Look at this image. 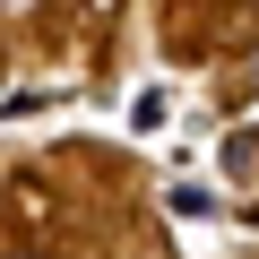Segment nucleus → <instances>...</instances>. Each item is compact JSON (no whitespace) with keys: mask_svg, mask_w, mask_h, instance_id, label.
Here are the masks:
<instances>
[{"mask_svg":"<svg viewBox=\"0 0 259 259\" xmlns=\"http://www.w3.org/2000/svg\"><path fill=\"white\" fill-rule=\"evenodd\" d=\"M9 259H35V250H9Z\"/></svg>","mask_w":259,"mask_h":259,"instance_id":"1","label":"nucleus"}]
</instances>
